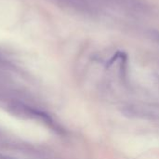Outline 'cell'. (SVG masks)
Returning a JSON list of instances; mask_svg holds the SVG:
<instances>
[{
  "mask_svg": "<svg viewBox=\"0 0 159 159\" xmlns=\"http://www.w3.org/2000/svg\"><path fill=\"white\" fill-rule=\"evenodd\" d=\"M0 127L20 139L34 143L44 142L48 136L47 129L40 124L32 120L17 117L1 109Z\"/></svg>",
  "mask_w": 159,
  "mask_h": 159,
  "instance_id": "cell-1",
  "label": "cell"
}]
</instances>
